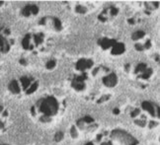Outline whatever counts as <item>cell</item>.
Here are the masks:
<instances>
[{
	"label": "cell",
	"instance_id": "1",
	"mask_svg": "<svg viewBox=\"0 0 160 145\" xmlns=\"http://www.w3.org/2000/svg\"><path fill=\"white\" fill-rule=\"evenodd\" d=\"M39 105L40 111L47 117H51L52 116H56L58 112V103L54 97H47L46 99H42Z\"/></svg>",
	"mask_w": 160,
	"mask_h": 145
},
{
	"label": "cell",
	"instance_id": "2",
	"mask_svg": "<svg viewBox=\"0 0 160 145\" xmlns=\"http://www.w3.org/2000/svg\"><path fill=\"white\" fill-rule=\"evenodd\" d=\"M111 137L113 139H116L119 142H121L124 145H137L138 141L134 138V136L131 135L129 133H127V131L121 130V129H115L112 131Z\"/></svg>",
	"mask_w": 160,
	"mask_h": 145
},
{
	"label": "cell",
	"instance_id": "3",
	"mask_svg": "<svg viewBox=\"0 0 160 145\" xmlns=\"http://www.w3.org/2000/svg\"><path fill=\"white\" fill-rule=\"evenodd\" d=\"M142 108L143 110H145L149 112V114H151V117H158V107H157V105H153L150 102H147V101H144L142 102L141 104Z\"/></svg>",
	"mask_w": 160,
	"mask_h": 145
},
{
	"label": "cell",
	"instance_id": "4",
	"mask_svg": "<svg viewBox=\"0 0 160 145\" xmlns=\"http://www.w3.org/2000/svg\"><path fill=\"white\" fill-rule=\"evenodd\" d=\"M93 66V61L91 59H79L76 63V69L79 71H84L85 69L91 68Z\"/></svg>",
	"mask_w": 160,
	"mask_h": 145
},
{
	"label": "cell",
	"instance_id": "5",
	"mask_svg": "<svg viewBox=\"0 0 160 145\" xmlns=\"http://www.w3.org/2000/svg\"><path fill=\"white\" fill-rule=\"evenodd\" d=\"M103 83L105 84V86L110 87V88L115 87L117 85V83H118V77H117V75L115 73H111V74H109L108 76L104 77Z\"/></svg>",
	"mask_w": 160,
	"mask_h": 145
},
{
	"label": "cell",
	"instance_id": "6",
	"mask_svg": "<svg viewBox=\"0 0 160 145\" xmlns=\"http://www.w3.org/2000/svg\"><path fill=\"white\" fill-rule=\"evenodd\" d=\"M99 44L101 46V47L103 49H108L111 46H113L114 44H116L117 41L116 40H111V39H107V37H104L102 40H99Z\"/></svg>",
	"mask_w": 160,
	"mask_h": 145
},
{
	"label": "cell",
	"instance_id": "7",
	"mask_svg": "<svg viewBox=\"0 0 160 145\" xmlns=\"http://www.w3.org/2000/svg\"><path fill=\"white\" fill-rule=\"evenodd\" d=\"M126 51V47H125V44L122 42H116V44L113 46L112 49V54H122V52H125Z\"/></svg>",
	"mask_w": 160,
	"mask_h": 145
},
{
	"label": "cell",
	"instance_id": "8",
	"mask_svg": "<svg viewBox=\"0 0 160 145\" xmlns=\"http://www.w3.org/2000/svg\"><path fill=\"white\" fill-rule=\"evenodd\" d=\"M0 47H1V51L4 52V53H6L10 49V46L8 44V42H7L1 35H0Z\"/></svg>",
	"mask_w": 160,
	"mask_h": 145
},
{
	"label": "cell",
	"instance_id": "9",
	"mask_svg": "<svg viewBox=\"0 0 160 145\" xmlns=\"http://www.w3.org/2000/svg\"><path fill=\"white\" fill-rule=\"evenodd\" d=\"M9 90L14 94H18L20 92V87H19V84L16 80H13V81L10 82L9 84Z\"/></svg>",
	"mask_w": 160,
	"mask_h": 145
},
{
	"label": "cell",
	"instance_id": "10",
	"mask_svg": "<svg viewBox=\"0 0 160 145\" xmlns=\"http://www.w3.org/2000/svg\"><path fill=\"white\" fill-rule=\"evenodd\" d=\"M20 81H21L22 86H23V89L24 90H27L30 86H31V79L28 78V77H26V76L21 77Z\"/></svg>",
	"mask_w": 160,
	"mask_h": 145
},
{
	"label": "cell",
	"instance_id": "11",
	"mask_svg": "<svg viewBox=\"0 0 160 145\" xmlns=\"http://www.w3.org/2000/svg\"><path fill=\"white\" fill-rule=\"evenodd\" d=\"M72 87L74 89L77 90V91H82V90L85 89V84L84 82H76V81H72Z\"/></svg>",
	"mask_w": 160,
	"mask_h": 145
},
{
	"label": "cell",
	"instance_id": "12",
	"mask_svg": "<svg viewBox=\"0 0 160 145\" xmlns=\"http://www.w3.org/2000/svg\"><path fill=\"white\" fill-rule=\"evenodd\" d=\"M30 39H31V35H26L25 37L22 41V46L25 49H29L30 47Z\"/></svg>",
	"mask_w": 160,
	"mask_h": 145
},
{
	"label": "cell",
	"instance_id": "13",
	"mask_svg": "<svg viewBox=\"0 0 160 145\" xmlns=\"http://www.w3.org/2000/svg\"><path fill=\"white\" fill-rule=\"evenodd\" d=\"M144 36H145V33H144L143 31H137L136 33L132 34L131 39L134 40V41H137V40H139V39H142Z\"/></svg>",
	"mask_w": 160,
	"mask_h": 145
},
{
	"label": "cell",
	"instance_id": "14",
	"mask_svg": "<svg viewBox=\"0 0 160 145\" xmlns=\"http://www.w3.org/2000/svg\"><path fill=\"white\" fill-rule=\"evenodd\" d=\"M146 68H147V66L145 63H139L138 65L136 66V70H134V73L137 74V73H139V72H144L146 70Z\"/></svg>",
	"mask_w": 160,
	"mask_h": 145
},
{
	"label": "cell",
	"instance_id": "15",
	"mask_svg": "<svg viewBox=\"0 0 160 145\" xmlns=\"http://www.w3.org/2000/svg\"><path fill=\"white\" fill-rule=\"evenodd\" d=\"M39 87V82H35L34 84H32L31 86L29 87V89H27V94H32L38 89Z\"/></svg>",
	"mask_w": 160,
	"mask_h": 145
},
{
	"label": "cell",
	"instance_id": "16",
	"mask_svg": "<svg viewBox=\"0 0 160 145\" xmlns=\"http://www.w3.org/2000/svg\"><path fill=\"white\" fill-rule=\"evenodd\" d=\"M42 42H44V35L42 34L35 35V44H36L37 46L41 44Z\"/></svg>",
	"mask_w": 160,
	"mask_h": 145
},
{
	"label": "cell",
	"instance_id": "17",
	"mask_svg": "<svg viewBox=\"0 0 160 145\" xmlns=\"http://www.w3.org/2000/svg\"><path fill=\"white\" fill-rule=\"evenodd\" d=\"M152 72H153V71H152L151 68H146V70L144 71L143 73H142L139 77H141V78H143V79H148L149 77L151 76Z\"/></svg>",
	"mask_w": 160,
	"mask_h": 145
},
{
	"label": "cell",
	"instance_id": "18",
	"mask_svg": "<svg viewBox=\"0 0 160 145\" xmlns=\"http://www.w3.org/2000/svg\"><path fill=\"white\" fill-rule=\"evenodd\" d=\"M75 12L78 14H85V13H87V8L82 6V5H77L75 7Z\"/></svg>",
	"mask_w": 160,
	"mask_h": 145
},
{
	"label": "cell",
	"instance_id": "19",
	"mask_svg": "<svg viewBox=\"0 0 160 145\" xmlns=\"http://www.w3.org/2000/svg\"><path fill=\"white\" fill-rule=\"evenodd\" d=\"M22 14H23V16L25 17H29L30 15H31V9H30V5H27V6H25L23 10H22Z\"/></svg>",
	"mask_w": 160,
	"mask_h": 145
},
{
	"label": "cell",
	"instance_id": "20",
	"mask_svg": "<svg viewBox=\"0 0 160 145\" xmlns=\"http://www.w3.org/2000/svg\"><path fill=\"white\" fill-rule=\"evenodd\" d=\"M54 28H56L57 31H61V30L62 29V26H61V21H59V19L54 18Z\"/></svg>",
	"mask_w": 160,
	"mask_h": 145
},
{
	"label": "cell",
	"instance_id": "21",
	"mask_svg": "<svg viewBox=\"0 0 160 145\" xmlns=\"http://www.w3.org/2000/svg\"><path fill=\"white\" fill-rule=\"evenodd\" d=\"M86 79H87V73H83L82 75H80V76H76L73 80L76 82H84V80Z\"/></svg>",
	"mask_w": 160,
	"mask_h": 145
},
{
	"label": "cell",
	"instance_id": "22",
	"mask_svg": "<svg viewBox=\"0 0 160 145\" xmlns=\"http://www.w3.org/2000/svg\"><path fill=\"white\" fill-rule=\"evenodd\" d=\"M56 60H54V59H51V60H49L47 62V65H46V67L47 69H49V70H51V69H52V68H54V67H56Z\"/></svg>",
	"mask_w": 160,
	"mask_h": 145
},
{
	"label": "cell",
	"instance_id": "23",
	"mask_svg": "<svg viewBox=\"0 0 160 145\" xmlns=\"http://www.w3.org/2000/svg\"><path fill=\"white\" fill-rule=\"evenodd\" d=\"M54 139H56V142H59L61 140H62V139H63V132L57 131L56 133V135H54Z\"/></svg>",
	"mask_w": 160,
	"mask_h": 145
},
{
	"label": "cell",
	"instance_id": "24",
	"mask_svg": "<svg viewBox=\"0 0 160 145\" xmlns=\"http://www.w3.org/2000/svg\"><path fill=\"white\" fill-rule=\"evenodd\" d=\"M30 9H31V13L34 15H37L39 13V7L37 5H30Z\"/></svg>",
	"mask_w": 160,
	"mask_h": 145
},
{
	"label": "cell",
	"instance_id": "25",
	"mask_svg": "<svg viewBox=\"0 0 160 145\" xmlns=\"http://www.w3.org/2000/svg\"><path fill=\"white\" fill-rule=\"evenodd\" d=\"M70 133H71V136L72 138H76L78 136V132H77V129H76V126H72L71 129H70Z\"/></svg>",
	"mask_w": 160,
	"mask_h": 145
},
{
	"label": "cell",
	"instance_id": "26",
	"mask_svg": "<svg viewBox=\"0 0 160 145\" xmlns=\"http://www.w3.org/2000/svg\"><path fill=\"white\" fill-rule=\"evenodd\" d=\"M82 119H83V121H84V122H86V123H92V122L94 121V119H93V117H91L90 116H86V117H84Z\"/></svg>",
	"mask_w": 160,
	"mask_h": 145
},
{
	"label": "cell",
	"instance_id": "27",
	"mask_svg": "<svg viewBox=\"0 0 160 145\" xmlns=\"http://www.w3.org/2000/svg\"><path fill=\"white\" fill-rule=\"evenodd\" d=\"M139 114H141V111H139V109H136V110H134V111L131 112V117H136L138 116Z\"/></svg>",
	"mask_w": 160,
	"mask_h": 145
},
{
	"label": "cell",
	"instance_id": "28",
	"mask_svg": "<svg viewBox=\"0 0 160 145\" xmlns=\"http://www.w3.org/2000/svg\"><path fill=\"white\" fill-rule=\"evenodd\" d=\"M110 9H111V15H112V16H116V15L119 13V9L116 8V7L112 6Z\"/></svg>",
	"mask_w": 160,
	"mask_h": 145
},
{
	"label": "cell",
	"instance_id": "29",
	"mask_svg": "<svg viewBox=\"0 0 160 145\" xmlns=\"http://www.w3.org/2000/svg\"><path fill=\"white\" fill-rule=\"evenodd\" d=\"M40 121H41L42 122H49L51 121V117H47V116H42L41 119H40Z\"/></svg>",
	"mask_w": 160,
	"mask_h": 145
},
{
	"label": "cell",
	"instance_id": "30",
	"mask_svg": "<svg viewBox=\"0 0 160 145\" xmlns=\"http://www.w3.org/2000/svg\"><path fill=\"white\" fill-rule=\"evenodd\" d=\"M134 123H136V126H141V127H144V126H145L146 121H134Z\"/></svg>",
	"mask_w": 160,
	"mask_h": 145
},
{
	"label": "cell",
	"instance_id": "31",
	"mask_svg": "<svg viewBox=\"0 0 160 145\" xmlns=\"http://www.w3.org/2000/svg\"><path fill=\"white\" fill-rule=\"evenodd\" d=\"M83 119H79V121H77V126H78L79 127V128L80 129H83L84 128V126H83Z\"/></svg>",
	"mask_w": 160,
	"mask_h": 145
},
{
	"label": "cell",
	"instance_id": "32",
	"mask_svg": "<svg viewBox=\"0 0 160 145\" xmlns=\"http://www.w3.org/2000/svg\"><path fill=\"white\" fill-rule=\"evenodd\" d=\"M136 49L138 51H142L144 49V47L142 44H136Z\"/></svg>",
	"mask_w": 160,
	"mask_h": 145
},
{
	"label": "cell",
	"instance_id": "33",
	"mask_svg": "<svg viewBox=\"0 0 160 145\" xmlns=\"http://www.w3.org/2000/svg\"><path fill=\"white\" fill-rule=\"evenodd\" d=\"M109 98H110V96H109V95H105V96H103L101 99L99 100V101H98V103L100 104V103H102V102H105V101H106V100H108Z\"/></svg>",
	"mask_w": 160,
	"mask_h": 145
},
{
	"label": "cell",
	"instance_id": "34",
	"mask_svg": "<svg viewBox=\"0 0 160 145\" xmlns=\"http://www.w3.org/2000/svg\"><path fill=\"white\" fill-rule=\"evenodd\" d=\"M144 49H149L151 47V42L150 41H146L145 42V44H144Z\"/></svg>",
	"mask_w": 160,
	"mask_h": 145
},
{
	"label": "cell",
	"instance_id": "35",
	"mask_svg": "<svg viewBox=\"0 0 160 145\" xmlns=\"http://www.w3.org/2000/svg\"><path fill=\"white\" fill-rule=\"evenodd\" d=\"M98 19L100 20V21H102V22L107 21V18H106V17H104L102 14H100V15H99V16H98Z\"/></svg>",
	"mask_w": 160,
	"mask_h": 145
},
{
	"label": "cell",
	"instance_id": "36",
	"mask_svg": "<svg viewBox=\"0 0 160 145\" xmlns=\"http://www.w3.org/2000/svg\"><path fill=\"white\" fill-rule=\"evenodd\" d=\"M156 126H157V122H155V121H150V122H149V127H150V128H152V127H154Z\"/></svg>",
	"mask_w": 160,
	"mask_h": 145
},
{
	"label": "cell",
	"instance_id": "37",
	"mask_svg": "<svg viewBox=\"0 0 160 145\" xmlns=\"http://www.w3.org/2000/svg\"><path fill=\"white\" fill-rule=\"evenodd\" d=\"M20 64H22V65H27V61L25 60L24 58L20 59Z\"/></svg>",
	"mask_w": 160,
	"mask_h": 145
},
{
	"label": "cell",
	"instance_id": "38",
	"mask_svg": "<svg viewBox=\"0 0 160 145\" xmlns=\"http://www.w3.org/2000/svg\"><path fill=\"white\" fill-rule=\"evenodd\" d=\"M99 69H100V68H99V67H97V68H95V69H94V70H93V71H92V75H93V76H95V75H96V74H97V72H98V71H99Z\"/></svg>",
	"mask_w": 160,
	"mask_h": 145
},
{
	"label": "cell",
	"instance_id": "39",
	"mask_svg": "<svg viewBox=\"0 0 160 145\" xmlns=\"http://www.w3.org/2000/svg\"><path fill=\"white\" fill-rule=\"evenodd\" d=\"M113 114H120V110H119L118 108L114 109V110H113Z\"/></svg>",
	"mask_w": 160,
	"mask_h": 145
},
{
	"label": "cell",
	"instance_id": "40",
	"mask_svg": "<svg viewBox=\"0 0 160 145\" xmlns=\"http://www.w3.org/2000/svg\"><path fill=\"white\" fill-rule=\"evenodd\" d=\"M127 21H129V24H131V25H134V20L132 19V18H129V20H127Z\"/></svg>",
	"mask_w": 160,
	"mask_h": 145
},
{
	"label": "cell",
	"instance_id": "41",
	"mask_svg": "<svg viewBox=\"0 0 160 145\" xmlns=\"http://www.w3.org/2000/svg\"><path fill=\"white\" fill-rule=\"evenodd\" d=\"M46 18H42V20H41V22H40V24L41 25H44V24H46Z\"/></svg>",
	"mask_w": 160,
	"mask_h": 145
},
{
	"label": "cell",
	"instance_id": "42",
	"mask_svg": "<svg viewBox=\"0 0 160 145\" xmlns=\"http://www.w3.org/2000/svg\"><path fill=\"white\" fill-rule=\"evenodd\" d=\"M101 145H112V142L111 141H107V142H103Z\"/></svg>",
	"mask_w": 160,
	"mask_h": 145
},
{
	"label": "cell",
	"instance_id": "43",
	"mask_svg": "<svg viewBox=\"0 0 160 145\" xmlns=\"http://www.w3.org/2000/svg\"><path fill=\"white\" fill-rule=\"evenodd\" d=\"M101 138H102V134H99V135L97 136V140L100 141V139H101Z\"/></svg>",
	"mask_w": 160,
	"mask_h": 145
},
{
	"label": "cell",
	"instance_id": "44",
	"mask_svg": "<svg viewBox=\"0 0 160 145\" xmlns=\"http://www.w3.org/2000/svg\"><path fill=\"white\" fill-rule=\"evenodd\" d=\"M126 70L127 71L129 70V64H127V65H126Z\"/></svg>",
	"mask_w": 160,
	"mask_h": 145
},
{
	"label": "cell",
	"instance_id": "45",
	"mask_svg": "<svg viewBox=\"0 0 160 145\" xmlns=\"http://www.w3.org/2000/svg\"><path fill=\"white\" fill-rule=\"evenodd\" d=\"M32 114H33V116H35V107L32 108Z\"/></svg>",
	"mask_w": 160,
	"mask_h": 145
},
{
	"label": "cell",
	"instance_id": "46",
	"mask_svg": "<svg viewBox=\"0 0 160 145\" xmlns=\"http://www.w3.org/2000/svg\"><path fill=\"white\" fill-rule=\"evenodd\" d=\"M154 6H155L156 7V8H157V7H158V4H159V2H156V3H155V2H154Z\"/></svg>",
	"mask_w": 160,
	"mask_h": 145
},
{
	"label": "cell",
	"instance_id": "47",
	"mask_svg": "<svg viewBox=\"0 0 160 145\" xmlns=\"http://www.w3.org/2000/svg\"><path fill=\"white\" fill-rule=\"evenodd\" d=\"M3 112V107L0 106V112Z\"/></svg>",
	"mask_w": 160,
	"mask_h": 145
},
{
	"label": "cell",
	"instance_id": "48",
	"mask_svg": "<svg viewBox=\"0 0 160 145\" xmlns=\"http://www.w3.org/2000/svg\"><path fill=\"white\" fill-rule=\"evenodd\" d=\"M85 145H94L93 143H92V142H88V143H86Z\"/></svg>",
	"mask_w": 160,
	"mask_h": 145
},
{
	"label": "cell",
	"instance_id": "49",
	"mask_svg": "<svg viewBox=\"0 0 160 145\" xmlns=\"http://www.w3.org/2000/svg\"><path fill=\"white\" fill-rule=\"evenodd\" d=\"M156 61H157V62L159 61V56H156Z\"/></svg>",
	"mask_w": 160,
	"mask_h": 145
},
{
	"label": "cell",
	"instance_id": "50",
	"mask_svg": "<svg viewBox=\"0 0 160 145\" xmlns=\"http://www.w3.org/2000/svg\"><path fill=\"white\" fill-rule=\"evenodd\" d=\"M2 4H3V1H0V6H1Z\"/></svg>",
	"mask_w": 160,
	"mask_h": 145
},
{
	"label": "cell",
	"instance_id": "51",
	"mask_svg": "<svg viewBox=\"0 0 160 145\" xmlns=\"http://www.w3.org/2000/svg\"><path fill=\"white\" fill-rule=\"evenodd\" d=\"M1 145H7V144H1Z\"/></svg>",
	"mask_w": 160,
	"mask_h": 145
}]
</instances>
